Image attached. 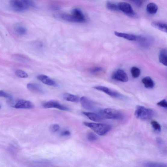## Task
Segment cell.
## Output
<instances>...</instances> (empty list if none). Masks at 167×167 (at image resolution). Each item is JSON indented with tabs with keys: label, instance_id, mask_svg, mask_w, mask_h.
I'll return each mask as SVG.
<instances>
[{
	"label": "cell",
	"instance_id": "d6a6232c",
	"mask_svg": "<svg viewBox=\"0 0 167 167\" xmlns=\"http://www.w3.org/2000/svg\"><path fill=\"white\" fill-rule=\"evenodd\" d=\"M157 105L159 106L166 108L167 107V103L166 100L163 99L157 103Z\"/></svg>",
	"mask_w": 167,
	"mask_h": 167
},
{
	"label": "cell",
	"instance_id": "2e32d148",
	"mask_svg": "<svg viewBox=\"0 0 167 167\" xmlns=\"http://www.w3.org/2000/svg\"><path fill=\"white\" fill-rule=\"evenodd\" d=\"M27 88L31 92L36 94H43L44 91L42 87L38 85L33 83H29L27 85Z\"/></svg>",
	"mask_w": 167,
	"mask_h": 167
},
{
	"label": "cell",
	"instance_id": "603a6c76",
	"mask_svg": "<svg viewBox=\"0 0 167 167\" xmlns=\"http://www.w3.org/2000/svg\"><path fill=\"white\" fill-rule=\"evenodd\" d=\"M143 166L147 167H167L166 164L164 163L153 162H147L144 163Z\"/></svg>",
	"mask_w": 167,
	"mask_h": 167
},
{
	"label": "cell",
	"instance_id": "83f0119b",
	"mask_svg": "<svg viewBox=\"0 0 167 167\" xmlns=\"http://www.w3.org/2000/svg\"><path fill=\"white\" fill-rule=\"evenodd\" d=\"M15 73L17 77L25 79L28 77V74L21 70H17L15 71Z\"/></svg>",
	"mask_w": 167,
	"mask_h": 167
},
{
	"label": "cell",
	"instance_id": "7c38bea8",
	"mask_svg": "<svg viewBox=\"0 0 167 167\" xmlns=\"http://www.w3.org/2000/svg\"><path fill=\"white\" fill-rule=\"evenodd\" d=\"M71 14L77 19L79 23H84L86 21L85 15L80 9L75 8L72 11Z\"/></svg>",
	"mask_w": 167,
	"mask_h": 167
},
{
	"label": "cell",
	"instance_id": "7402d4cb",
	"mask_svg": "<svg viewBox=\"0 0 167 167\" xmlns=\"http://www.w3.org/2000/svg\"><path fill=\"white\" fill-rule=\"evenodd\" d=\"M146 10L148 13L152 14H154L157 12L158 7L156 4L150 3L147 5Z\"/></svg>",
	"mask_w": 167,
	"mask_h": 167
},
{
	"label": "cell",
	"instance_id": "52a82bcc",
	"mask_svg": "<svg viewBox=\"0 0 167 167\" xmlns=\"http://www.w3.org/2000/svg\"><path fill=\"white\" fill-rule=\"evenodd\" d=\"M82 106L86 110L94 111L97 109L94 103L85 96L82 97L80 100Z\"/></svg>",
	"mask_w": 167,
	"mask_h": 167
},
{
	"label": "cell",
	"instance_id": "74e56055",
	"mask_svg": "<svg viewBox=\"0 0 167 167\" xmlns=\"http://www.w3.org/2000/svg\"><path fill=\"white\" fill-rule=\"evenodd\" d=\"M1 106H0V109H1Z\"/></svg>",
	"mask_w": 167,
	"mask_h": 167
},
{
	"label": "cell",
	"instance_id": "836d02e7",
	"mask_svg": "<svg viewBox=\"0 0 167 167\" xmlns=\"http://www.w3.org/2000/svg\"><path fill=\"white\" fill-rule=\"evenodd\" d=\"M0 97L8 99H10L11 97V96L8 94L1 90H0Z\"/></svg>",
	"mask_w": 167,
	"mask_h": 167
},
{
	"label": "cell",
	"instance_id": "7a4b0ae2",
	"mask_svg": "<svg viewBox=\"0 0 167 167\" xmlns=\"http://www.w3.org/2000/svg\"><path fill=\"white\" fill-rule=\"evenodd\" d=\"M83 124L85 126L90 128L95 133L100 135H105L109 131L111 128V126L107 124L86 122H83Z\"/></svg>",
	"mask_w": 167,
	"mask_h": 167
},
{
	"label": "cell",
	"instance_id": "4dcf8cb0",
	"mask_svg": "<svg viewBox=\"0 0 167 167\" xmlns=\"http://www.w3.org/2000/svg\"><path fill=\"white\" fill-rule=\"evenodd\" d=\"M130 1L133 2L138 7H141L147 0H130Z\"/></svg>",
	"mask_w": 167,
	"mask_h": 167
},
{
	"label": "cell",
	"instance_id": "4316f807",
	"mask_svg": "<svg viewBox=\"0 0 167 167\" xmlns=\"http://www.w3.org/2000/svg\"><path fill=\"white\" fill-rule=\"evenodd\" d=\"M150 124L155 131L157 132H160L161 131V126L158 122L155 120H153L151 122Z\"/></svg>",
	"mask_w": 167,
	"mask_h": 167
},
{
	"label": "cell",
	"instance_id": "8d00e7d4",
	"mask_svg": "<svg viewBox=\"0 0 167 167\" xmlns=\"http://www.w3.org/2000/svg\"><path fill=\"white\" fill-rule=\"evenodd\" d=\"M39 163H48L49 162V161L47 160H39L37 161Z\"/></svg>",
	"mask_w": 167,
	"mask_h": 167
},
{
	"label": "cell",
	"instance_id": "8fae6325",
	"mask_svg": "<svg viewBox=\"0 0 167 167\" xmlns=\"http://www.w3.org/2000/svg\"><path fill=\"white\" fill-rule=\"evenodd\" d=\"M153 39L150 37L138 36L137 42L143 48H148L152 45L153 42Z\"/></svg>",
	"mask_w": 167,
	"mask_h": 167
},
{
	"label": "cell",
	"instance_id": "ba28073f",
	"mask_svg": "<svg viewBox=\"0 0 167 167\" xmlns=\"http://www.w3.org/2000/svg\"><path fill=\"white\" fill-rule=\"evenodd\" d=\"M112 78L113 79L123 82H127L129 79L126 73L122 69L117 70L112 75Z\"/></svg>",
	"mask_w": 167,
	"mask_h": 167
},
{
	"label": "cell",
	"instance_id": "6da1fadb",
	"mask_svg": "<svg viewBox=\"0 0 167 167\" xmlns=\"http://www.w3.org/2000/svg\"><path fill=\"white\" fill-rule=\"evenodd\" d=\"M155 114V112L153 110L141 106L136 107L135 113V116L137 118L143 120H150Z\"/></svg>",
	"mask_w": 167,
	"mask_h": 167
},
{
	"label": "cell",
	"instance_id": "cb8c5ba5",
	"mask_svg": "<svg viewBox=\"0 0 167 167\" xmlns=\"http://www.w3.org/2000/svg\"><path fill=\"white\" fill-rule=\"evenodd\" d=\"M106 6L107 8L109 10L112 11H119L118 5L115 3L110 1H107L106 3Z\"/></svg>",
	"mask_w": 167,
	"mask_h": 167
},
{
	"label": "cell",
	"instance_id": "d6986e66",
	"mask_svg": "<svg viewBox=\"0 0 167 167\" xmlns=\"http://www.w3.org/2000/svg\"><path fill=\"white\" fill-rule=\"evenodd\" d=\"M60 17L63 20L72 23H79L77 19L72 14H63L59 15Z\"/></svg>",
	"mask_w": 167,
	"mask_h": 167
},
{
	"label": "cell",
	"instance_id": "8992f818",
	"mask_svg": "<svg viewBox=\"0 0 167 167\" xmlns=\"http://www.w3.org/2000/svg\"><path fill=\"white\" fill-rule=\"evenodd\" d=\"M118 5L119 10L128 16L133 17L137 16L136 14L134 12L132 8L129 3L122 2L119 3Z\"/></svg>",
	"mask_w": 167,
	"mask_h": 167
},
{
	"label": "cell",
	"instance_id": "e575fe53",
	"mask_svg": "<svg viewBox=\"0 0 167 167\" xmlns=\"http://www.w3.org/2000/svg\"><path fill=\"white\" fill-rule=\"evenodd\" d=\"M61 135L63 136H68L71 135V132L69 131L65 130L62 132Z\"/></svg>",
	"mask_w": 167,
	"mask_h": 167
},
{
	"label": "cell",
	"instance_id": "4fadbf2b",
	"mask_svg": "<svg viewBox=\"0 0 167 167\" xmlns=\"http://www.w3.org/2000/svg\"><path fill=\"white\" fill-rule=\"evenodd\" d=\"M114 34L116 36L125 39L133 41H137L138 36L134 34L115 32Z\"/></svg>",
	"mask_w": 167,
	"mask_h": 167
},
{
	"label": "cell",
	"instance_id": "5bb4252c",
	"mask_svg": "<svg viewBox=\"0 0 167 167\" xmlns=\"http://www.w3.org/2000/svg\"><path fill=\"white\" fill-rule=\"evenodd\" d=\"M37 78L42 83L49 86H55L56 85L55 81L45 75H39L37 77Z\"/></svg>",
	"mask_w": 167,
	"mask_h": 167
},
{
	"label": "cell",
	"instance_id": "44dd1931",
	"mask_svg": "<svg viewBox=\"0 0 167 167\" xmlns=\"http://www.w3.org/2000/svg\"><path fill=\"white\" fill-rule=\"evenodd\" d=\"M63 97L65 100L72 102H78L79 100L78 97L68 93H65L63 95Z\"/></svg>",
	"mask_w": 167,
	"mask_h": 167
},
{
	"label": "cell",
	"instance_id": "ac0fdd59",
	"mask_svg": "<svg viewBox=\"0 0 167 167\" xmlns=\"http://www.w3.org/2000/svg\"><path fill=\"white\" fill-rule=\"evenodd\" d=\"M142 82L144 87L147 89L153 88L155 86L154 81L149 76H146L142 79Z\"/></svg>",
	"mask_w": 167,
	"mask_h": 167
},
{
	"label": "cell",
	"instance_id": "d590c367",
	"mask_svg": "<svg viewBox=\"0 0 167 167\" xmlns=\"http://www.w3.org/2000/svg\"><path fill=\"white\" fill-rule=\"evenodd\" d=\"M156 141L158 144L159 145H162L163 144H164V142H163L162 140L160 138H157Z\"/></svg>",
	"mask_w": 167,
	"mask_h": 167
},
{
	"label": "cell",
	"instance_id": "277c9868",
	"mask_svg": "<svg viewBox=\"0 0 167 167\" xmlns=\"http://www.w3.org/2000/svg\"><path fill=\"white\" fill-rule=\"evenodd\" d=\"M10 5L11 9L18 13L24 12L29 8L22 0H11Z\"/></svg>",
	"mask_w": 167,
	"mask_h": 167
},
{
	"label": "cell",
	"instance_id": "f1b7e54d",
	"mask_svg": "<svg viewBox=\"0 0 167 167\" xmlns=\"http://www.w3.org/2000/svg\"><path fill=\"white\" fill-rule=\"evenodd\" d=\"M87 138L88 141H94L97 140L98 137L95 134L92 132L88 133L87 135Z\"/></svg>",
	"mask_w": 167,
	"mask_h": 167
},
{
	"label": "cell",
	"instance_id": "f546056e",
	"mask_svg": "<svg viewBox=\"0 0 167 167\" xmlns=\"http://www.w3.org/2000/svg\"><path fill=\"white\" fill-rule=\"evenodd\" d=\"M60 127L59 125L57 124H54L51 125L50 127V131L52 133H56L59 130Z\"/></svg>",
	"mask_w": 167,
	"mask_h": 167
},
{
	"label": "cell",
	"instance_id": "9a60e30c",
	"mask_svg": "<svg viewBox=\"0 0 167 167\" xmlns=\"http://www.w3.org/2000/svg\"><path fill=\"white\" fill-rule=\"evenodd\" d=\"M83 114L93 121L100 122L103 119L99 114L95 113L83 112Z\"/></svg>",
	"mask_w": 167,
	"mask_h": 167
},
{
	"label": "cell",
	"instance_id": "d4e9b609",
	"mask_svg": "<svg viewBox=\"0 0 167 167\" xmlns=\"http://www.w3.org/2000/svg\"><path fill=\"white\" fill-rule=\"evenodd\" d=\"M131 73L132 76L135 79L137 78L141 75L140 70L136 67H133L131 69Z\"/></svg>",
	"mask_w": 167,
	"mask_h": 167
},
{
	"label": "cell",
	"instance_id": "5b68a950",
	"mask_svg": "<svg viewBox=\"0 0 167 167\" xmlns=\"http://www.w3.org/2000/svg\"><path fill=\"white\" fill-rule=\"evenodd\" d=\"M94 88L97 90L105 93L106 94L112 97L119 99H123L125 98V97L119 93L112 90L110 88L106 87L98 86H95Z\"/></svg>",
	"mask_w": 167,
	"mask_h": 167
},
{
	"label": "cell",
	"instance_id": "e0dca14e",
	"mask_svg": "<svg viewBox=\"0 0 167 167\" xmlns=\"http://www.w3.org/2000/svg\"><path fill=\"white\" fill-rule=\"evenodd\" d=\"M151 25L154 28L162 32L165 33L167 32V25L166 23L161 22L154 21L151 23Z\"/></svg>",
	"mask_w": 167,
	"mask_h": 167
},
{
	"label": "cell",
	"instance_id": "3957f363",
	"mask_svg": "<svg viewBox=\"0 0 167 167\" xmlns=\"http://www.w3.org/2000/svg\"><path fill=\"white\" fill-rule=\"evenodd\" d=\"M99 114L103 119L120 120L123 118V116L119 111L110 108H107L100 110Z\"/></svg>",
	"mask_w": 167,
	"mask_h": 167
},
{
	"label": "cell",
	"instance_id": "ffe728a7",
	"mask_svg": "<svg viewBox=\"0 0 167 167\" xmlns=\"http://www.w3.org/2000/svg\"><path fill=\"white\" fill-rule=\"evenodd\" d=\"M159 62L165 66L167 65V50L166 49H162L161 50L159 56Z\"/></svg>",
	"mask_w": 167,
	"mask_h": 167
},
{
	"label": "cell",
	"instance_id": "30bf717a",
	"mask_svg": "<svg viewBox=\"0 0 167 167\" xmlns=\"http://www.w3.org/2000/svg\"><path fill=\"white\" fill-rule=\"evenodd\" d=\"M14 107L17 109H30L34 108V104L29 101L21 100L18 101Z\"/></svg>",
	"mask_w": 167,
	"mask_h": 167
},
{
	"label": "cell",
	"instance_id": "9c48e42d",
	"mask_svg": "<svg viewBox=\"0 0 167 167\" xmlns=\"http://www.w3.org/2000/svg\"><path fill=\"white\" fill-rule=\"evenodd\" d=\"M43 107L45 108H55L61 110L68 111L70 109L59 103L54 101H50L43 104Z\"/></svg>",
	"mask_w": 167,
	"mask_h": 167
},
{
	"label": "cell",
	"instance_id": "1f68e13d",
	"mask_svg": "<svg viewBox=\"0 0 167 167\" xmlns=\"http://www.w3.org/2000/svg\"><path fill=\"white\" fill-rule=\"evenodd\" d=\"M103 68L101 67H97L91 69V73L92 74H95L101 72L103 71Z\"/></svg>",
	"mask_w": 167,
	"mask_h": 167
},
{
	"label": "cell",
	"instance_id": "484cf974",
	"mask_svg": "<svg viewBox=\"0 0 167 167\" xmlns=\"http://www.w3.org/2000/svg\"><path fill=\"white\" fill-rule=\"evenodd\" d=\"M15 32L20 36H24L25 35L27 32L26 29L24 27L21 26H18L15 27Z\"/></svg>",
	"mask_w": 167,
	"mask_h": 167
}]
</instances>
